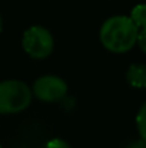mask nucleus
<instances>
[{
	"mask_svg": "<svg viewBox=\"0 0 146 148\" xmlns=\"http://www.w3.org/2000/svg\"><path fill=\"white\" fill-rule=\"evenodd\" d=\"M138 32V26L129 16L116 14L106 19L100 26L99 40L106 50L120 55L135 48Z\"/></svg>",
	"mask_w": 146,
	"mask_h": 148,
	"instance_id": "1",
	"label": "nucleus"
},
{
	"mask_svg": "<svg viewBox=\"0 0 146 148\" xmlns=\"http://www.w3.org/2000/svg\"><path fill=\"white\" fill-rule=\"evenodd\" d=\"M136 45L139 46V49L146 55V27H141L138 32V39H136Z\"/></svg>",
	"mask_w": 146,
	"mask_h": 148,
	"instance_id": "9",
	"label": "nucleus"
},
{
	"mask_svg": "<svg viewBox=\"0 0 146 148\" xmlns=\"http://www.w3.org/2000/svg\"><path fill=\"white\" fill-rule=\"evenodd\" d=\"M126 81L135 89H146V65L133 63L126 71Z\"/></svg>",
	"mask_w": 146,
	"mask_h": 148,
	"instance_id": "5",
	"label": "nucleus"
},
{
	"mask_svg": "<svg viewBox=\"0 0 146 148\" xmlns=\"http://www.w3.org/2000/svg\"><path fill=\"white\" fill-rule=\"evenodd\" d=\"M46 148H72L70 144L62 138H52L50 141H48Z\"/></svg>",
	"mask_w": 146,
	"mask_h": 148,
	"instance_id": "8",
	"label": "nucleus"
},
{
	"mask_svg": "<svg viewBox=\"0 0 146 148\" xmlns=\"http://www.w3.org/2000/svg\"><path fill=\"white\" fill-rule=\"evenodd\" d=\"M0 148H3V147H1V144H0Z\"/></svg>",
	"mask_w": 146,
	"mask_h": 148,
	"instance_id": "12",
	"label": "nucleus"
},
{
	"mask_svg": "<svg viewBox=\"0 0 146 148\" xmlns=\"http://www.w3.org/2000/svg\"><path fill=\"white\" fill-rule=\"evenodd\" d=\"M132 22L138 26V29L141 27H146V3H139L136 4L132 12H130V16Z\"/></svg>",
	"mask_w": 146,
	"mask_h": 148,
	"instance_id": "6",
	"label": "nucleus"
},
{
	"mask_svg": "<svg viewBox=\"0 0 146 148\" xmlns=\"http://www.w3.org/2000/svg\"><path fill=\"white\" fill-rule=\"evenodd\" d=\"M1 29H3V19H1V14H0V33H1Z\"/></svg>",
	"mask_w": 146,
	"mask_h": 148,
	"instance_id": "11",
	"label": "nucleus"
},
{
	"mask_svg": "<svg viewBox=\"0 0 146 148\" xmlns=\"http://www.w3.org/2000/svg\"><path fill=\"white\" fill-rule=\"evenodd\" d=\"M136 128H138L141 138L146 140V102L141 106V109L136 115Z\"/></svg>",
	"mask_w": 146,
	"mask_h": 148,
	"instance_id": "7",
	"label": "nucleus"
},
{
	"mask_svg": "<svg viewBox=\"0 0 146 148\" xmlns=\"http://www.w3.org/2000/svg\"><path fill=\"white\" fill-rule=\"evenodd\" d=\"M33 99L32 88L19 79L0 82V115H13L26 111Z\"/></svg>",
	"mask_w": 146,
	"mask_h": 148,
	"instance_id": "2",
	"label": "nucleus"
},
{
	"mask_svg": "<svg viewBox=\"0 0 146 148\" xmlns=\"http://www.w3.org/2000/svg\"><path fill=\"white\" fill-rule=\"evenodd\" d=\"M22 48L32 59H46L54 49V39L50 30L45 26L33 25L27 27L22 38Z\"/></svg>",
	"mask_w": 146,
	"mask_h": 148,
	"instance_id": "3",
	"label": "nucleus"
},
{
	"mask_svg": "<svg viewBox=\"0 0 146 148\" xmlns=\"http://www.w3.org/2000/svg\"><path fill=\"white\" fill-rule=\"evenodd\" d=\"M126 148H146V140L139 138V140H136V141H132Z\"/></svg>",
	"mask_w": 146,
	"mask_h": 148,
	"instance_id": "10",
	"label": "nucleus"
},
{
	"mask_svg": "<svg viewBox=\"0 0 146 148\" xmlns=\"http://www.w3.org/2000/svg\"><path fill=\"white\" fill-rule=\"evenodd\" d=\"M67 82L56 75L39 76L32 86L33 97L46 103L62 102V99L67 95Z\"/></svg>",
	"mask_w": 146,
	"mask_h": 148,
	"instance_id": "4",
	"label": "nucleus"
}]
</instances>
